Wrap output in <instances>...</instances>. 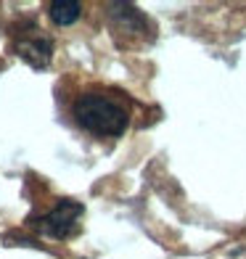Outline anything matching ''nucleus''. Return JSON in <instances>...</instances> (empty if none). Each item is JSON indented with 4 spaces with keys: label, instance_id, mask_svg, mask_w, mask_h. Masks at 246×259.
Segmentation results:
<instances>
[{
    "label": "nucleus",
    "instance_id": "f03ea898",
    "mask_svg": "<svg viewBox=\"0 0 246 259\" xmlns=\"http://www.w3.org/2000/svg\"><path fill=\"white\" fill-rule=\"evenodd\" d=\"M106 19L119 45H143L156 37V27L135 3H106Z\"/></svg>",
    "mask_w": 246,
    "mask_h": 259
},
{
    "label": "nucleus",
    "instance_id": "f257e3e1",
    "mask_svg": "<svg viewBox=\"0 0 246 259\" xmlns=\"http://www.w3.org/2000/svg\"><path fill=\"white\" fill-rule=\"evenodd\" d=\"M72 114L82 130L98 138H119L130 124L127 106L109 93H82L72 103Z\"/></svg>",
    "mask_w": 246,
    "mask_h": 259
},
{
    "label": "nucleus",
    "instance_id": "7ed1b4c3",
    "mask_svg": "<svg viewBox=\"0 0 246 259\" xmlns=\"http://www.w3.org/2000/svg\"><path fill=\"white\" fill-rule=\"evenodd\" d=\"M85 214V206L79 201H72V198H61L48 214H43L40 220V233L51 235L56 241L72 238V235L79 230V220Z\"/></svg>",
    "mask_w": 246,
    "mask_h": 259
},
{
    "label": "nucleus",
    "instance_id": "20e7f679",
    "mask_svg": "<svg viewBox=\"0 0 246 259\" xmlns=\"http://www.w3.org/2000/svg\"><path fill=\"white\" fill-rule=\"evenodd\" d=\"M19 58L27 61L32 69H45L53 58V42L45 34H24L16 45Z\"/></svg>",
    "mask_w": 246,
    "mask_h": 259
},
{
    "label": "nucleus",
    "instance_id": "39448f33",
    "mask_svg": "<svg viewBox=\"0 0 246 259\" xmlns=\"http://www.w3.org/2000/svg\"><path fill=\"white\" fill-rule=\"evenodd\" d=\"M48 14L53 19V24L69 27V24H74V21L79 19L82 6L77 3V0H53V3L48 6Z\"/></svg>",
    "mask_w": 246,
    "mask_h": 259
}]
</instances>
